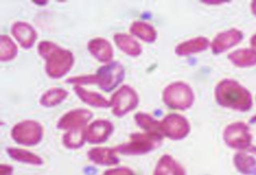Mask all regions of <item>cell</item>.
<instances>
[{
    "mask_svg": "<svg viewBox=\"0 0 256 175\" xmlns=\"http://www.w3.org/2000/svg\"><path fill=\"white\" fill-rule=\"evenodd\" d=\"M242 38V32L236 29L222 32L214 38L212 44V50L214 54H220L240 44Z\"/></svg>",
    "mask_w": 256,
    "mask_h": 175,
    "instance_id": "cell-2",
    "label": "cell"
},
{
    "mask_svg": "<svg viewBox=\"0 0 256 175\" xmlns=\"http://www.w3.org/2000/svg\"><path fill=\"white\" fill-rule=\"evenodd\" d=\"M228 58L238 68H249L256 65V52L253 49H240L230 53Z\"/></svg>",
    "mask_w": 256,
    "mask_h": 175,
    "instance_id": "cell-4",
    "label": "cell"
},
{
    "mask_svg": "<svg viewBox=\"0 0 256 175\" xmlns=\"http://www.w3.org/2000/svg\"><path fill=\"white\" fill-rule=\"evenodd\" d=\"M218 96L222 105L233 109L246 110L252 104L249 92L234 80L222 81L218 85Z\"/></svg>",
    "mask_w": 256,
    "mask_h": 175,
    "instance_id": "cell-1",
    "label": "cell"
},
{
    "mask_svg": "<svg viewBox=\"0 0 256 175\" xmlns=\"http://www.w3.org/2000/svg\"><path fill=\"white\" fill-rule=\"evenodd\" d=\"M248 130L246 126L242 124L232 126L226 132V141L234 148H244L250 142Z\"/></svg>",
    "mask_w": 256,
    "mask_h": 175,
    "instance_id": "cell-3",
    "label": "cell"
},
{
    "mask_svg": "<svg viewBox=\"0 0 256 175\" xmlns=\"http://www.w3.org/2000/svg\"><path fill=\"white\" fill-rule=\"evenodd\" d=\"M252 12H253V14L256 16V1H254V2H252Z\"/></svg>",
    "mask_w": 256,
    "mask_h": 175,
    "instance_id": "cell-7",
    "label": "cell"
},
{
    "mask_svg": "<svg viewBox=\"0 0 256 175\" xmlns=\"http://www.w3.org/2000/svg\"><path fill=\"white\" fill-rule=\"evenodd\" d=\"M250 45H252L253 50L256 52V34L250 38Z\"/></svg>",
    "mask_w": 256,
    "mask_h": 175,
    "instance_id": "cell-6",
    "label": "cell"
},
{
    "mask_svg": "<svg viewBox=\"0 0 256 175\" xmlns=\"http://www.w3.org/2000/svg\"><path fill=\"white\" fill-rule=\"evenodd\" d=\"M236 164L244 173H256V150H250L237 156Z\"/></svg>",
    "mask_w": 256,
    "mask_h": 175,
    "instance_id": "cell-5",
    "label": "cell"
}]
</instances>
